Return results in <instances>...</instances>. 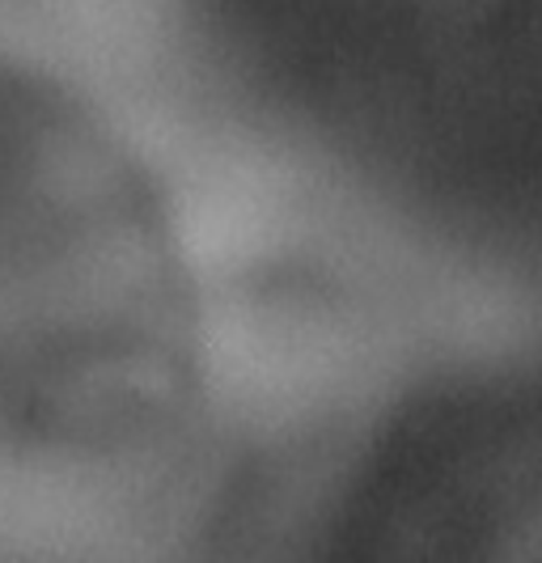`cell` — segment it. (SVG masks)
<instances>
[{"label":"cell","mask_w":542,"mask_h":563,"mask_svg":"<svg viewBox=\"0 0 542 563\" xmlns=\"http://www.w3.org/2000/svg\"><path fill=\"white\" fill-rule=\"evenodd\" d=\"M132 166L73 107L0 73V377L30 390L119 365L166 310Z\"/></svg>","instance_id":"1"}]
</instances>
